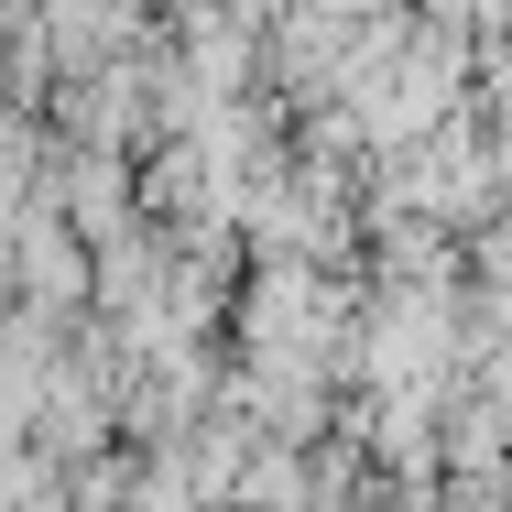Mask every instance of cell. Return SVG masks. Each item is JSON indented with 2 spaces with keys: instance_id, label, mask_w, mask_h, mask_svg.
Segmentation results:
<instances>
[{
  "instance_id": "1",
  "label": "cell",
  "mask_w": 512,
  "mask_h": 512,
  "mask_svg": "<svg viewBox=\"0 0 512 512\" xmlns=\"http://www.w3.org/2000/svg\"><path fill=\"white\" fill-rule=\"evenodd\" d=\"M66 207H77V229H88V218H120V164H109V153H77V175H66Z\"/></svg>"
}]
</instances>
